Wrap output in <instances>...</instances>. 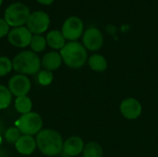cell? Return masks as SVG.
Listing matches in <instances>:
<instances>
[{
    "instance_id": "f1b7e54d",
    "label": "cell",
    "mask_w": 158,
    "mask_h": 157,
    "mask_svg": "<svg viewBox=\"0 0 158 157\" xmlns=\"http://www.w3.org/2000/svg\"><path fill=\"white\" fill-rule=\"evenodd\" d=\"M2 3H3V0H0V6L2 5Z\"/></svg>"
},
{
    "instance_id": "484cf974",
    "label": "cell",
    "mask_w": 158,
    "mask_h": 157,
    "mask_svg": "<svg viewBox=\"0 0 158 157\" xmlns=\"http://www.w3.org/2000/svg\"><path fill=\"white\" fill-rule=\"evenodd\" d=\"M4 133V124L3 122L0 120V136Z\"/></svg>"
},
{
    "instance_id": "2e32d148",
    "label": "cell",
    "mask_w": 158,
    "mask_h": 157,
    "mask_svg": "<svg viewBox=\"0 0 158 157\" xmlns=\"http://www.w3.org/2000/svg\"><path fill=\"white\" fill-rule=\"evenodd\" d=\"M88 64L91 69L96 72H103L106 70L107 68L106 59L103 56L98 55V54H95L90 56V58L88 59Z\"/></svg>"
},
{
    "instance_id": "3957f363",
    "label": "cell",
    "mask_w": 158,
    "mask_h": 157,
    "mask_svg": "<svg viewBox=\"0 0 158 157\" xmlns=\"http://www.w3.org/2000/svg\"><path fill=\"white\" fill-rule=\"evenodd\" d=\"M13 69L19 74L33 75L41 68V60L36 53L32 51H22L12 60Z\"/></svg>"
},
{
    "instance_id": "9c48e42d",
    "label": "cell",
    "mask_w": 158,
    "mask_h": 157,
    "mask_svg": "<svg viewBox=\"0 0 158 157\" xmlns=\"http://www.w3.org/2000/svg\"><path fill=\"white\" fill-rule=\"evenodd\" d=\"M31 81L23 74H17L11 77L8 81V89L16 97L26 96L31 90Z\"/></svg>"
},
{
    "instance_id": "cb8c5ba5",
    "label": "cell",
    "mask_w": 158,
    "mask_h": 157,
    "mask_svg": "<svg viewBox=\"0 0 158 157\" xmlns=\"http://www.w3.org/2000/svg\"><path fill=\"white\" fill-rule=\"evenodd\" d=\"M9 28H10V26L5 20V19H0V38H3L8 34Z\"/></svg>"
},
{
    "instance_id": "30bf717a",
    "label": "cell",
    "mask_w": 158,
    "mask_h": 157,
    "mask_svg": "<svg viewBox=\"0 0 158 157\" xmlns=\"http://www.w3.org/2000/svg\"><path fill=\"white\" fill-rule=\"evenodd\" d=\"M82 43L86 49L90 51H97L103 45V34L97 28L90 27L82 34Z\"/></svg>"
},
{
    "instance_id": "5b68a950",
    "label": "cell",
    "mask_w": 158,
    "mask_h": 157,
    "mask_svg": "<svg viewBox=\"0 0 158 157\" xmlns=\"http://www.w3.org/2000/svg\"><path fill=\"white\" fill-rule=\"evenodd\" d=\"M15 126L20 130L22 135L33 136L42 130L43 119L38 113L30 112L21 115V117L16 121Z\"/></svg>"
},
{
    "instance_id": "e0dca14e",
    "label": "cell",
    "mask_w": 158,
    "mask_h": 157,
    "mask_svg": "<svg viewBox=\"0 0 158 157\" xmlns=\"http://www.w3.org/2000/svg\"><path fill=\"white\" fill-rule=\"evenodd\" d=\"M15 105V109L17 110V112H19L21 115L27 114L31 112V108H32V102L31 100L30 97L26 96H21V97H17L14 103Z\"/></svg>"
},
{
    "instance_id": "4316f807",
    "label": "cell",
    "mask_w": 158,
    "mask_h": 157,
    "mask_svg": "<svg viewBox=\"0 0 158 157\" xmlns=\"http://www.w3.org/2000/svg\"><path fill=\"white\" fill-rule=\"evenodd\" d=\"M2 156H6V155H5V153H4V151L1 150V148H0V157Z\"/></svg>"
},
{
    "instance_id": "52a82bcc",
    "label": "cell",
    "mask_w": 158,
    "mask_h": 157,
    "mask_svg": "<svg viewBox=\"0 0 158 157\" xmlns=\"http://www.w3.org/2000/svg\"><path fill=\"white\" fill-rule=\"evenodd\" d=\"M61 32L66 40L70 42L77 41L83 34L82 20L75 16L68 18L62 25Z\"/></svg>"
},
{
    "instance_id": "277c9868",
    "label": "cell",
    "mask_w": 158,
    "mask_h": 157,
    "mask_svg": "<svg viewBox=\"0 0 158 157\" xmlns=\"http://www.w3.org/2000/svg\"><path fill=\"white\" fill-rule=\"evenodd\" d=\"M31 11L29 7L20 2L10 4L5 10L4 19L10 27H21L26 24Z\"/></svg>"
},
{
    "instance_id": "d4e9b609",
    "label": "cell",
    "mask_w": 158,
    "mask_h": 157,
    "mask_svg": "<svg viewBox=\"0 0 158 157\" xmlns=\"http://www.w3.org/2000/svg\"><path fill=\"white\" fill-rule=\"evenodd\" d=\"M38 3L42 4V5H44V6H49L51 5L55 0H36Z\"/></svg>"
},
{
    "instance_id": "5bb4252c",
    "label": "cell",
    "mask_w": 158,
    "mask_h": 157,
    "mask_svg": "<svg viewBox=\"0 0 158 157\" xmlns=\"http://www.w3.org/2000/svg\"><path fill=\"white\" fill-rule=\"evenodd\" d=\"M62 57L60 53L56 52V51H52V52H48L46 53L42 60H41V65L43 66V68L45 70L48 71H53L57 69L61 64H62Z\"/></svg>"
},
{
    "instance_id": "6da1fadb",
    "label": "cell",
    "mask_w": 158,
    "mask_h": 157,
    "mask_svg": "<svg viewBox=\"0 0 158 157\" xmlns=\"http://www.w3.org/2000/svg\"><path fill=\"white\" fill-rule=\"evenodd\" d=\"M61 135L50 129L42 130L36 136V144L39 151L46 156H56L63 151Z\"/></svg>"
},
{
    "instance_id": "603a6c76",
    "label": "cell",
    "mask_w": 158,
    "mask_h": 157,
    "mask_svg": "<svg viewBox=\"0 0 158 157\" xmlns=\"http://www.w3.org/2000/svg\"><path fill=\"white\" fill-rule=\"evenodd\" d=\"M38 82L43 85V86H48L52 83L53 79H54V75L52 73V71H48V70H42L39 72L38 74Z\"/></svg>"
},
{
    "instance_id": "8992f818",
    "label": "cell",
    "mask_w": 158,
    "mask_h": 157,
    "mask_svg": "<svg viewBox=\"0 0 158 157\" xmlns=\"http://www.w3.org/2000/svg\"><path fill=\"white\" fill-rule=\"evenodd\" d=\"M50 24L49 16L44 11L31 12L26 22V27L32 34H42L47 31Z\"/></svg>"
},
{
    "instance_id": "ffe728a7",
    "label": "cell",
    "mask_w": 158,
    "mask_h": 157,
    "mask_svg": "<svg viewBox=\"0 0 158 157\" xmlns=\"http://www.w3.org/2000/svg\"><path fill=\"white\" fill-rule=\"evenodd\" d=\"M12 102V93L9 89L4 85H0V109L7 108Z\"/></svg>"
},
{
    "instance_id": "8fae6325",
    "label": "cell",
    "mask_w": 158,
    "mask_h": 157,
    "mask_svg": "<svg viewBox=\"0 0 158 157\" xmlns=\"http://www.w3.org/2000/svg\"><path fill=\"white\" fill-rule=\"evenodd\" d=\"M119 109L122 116L125 118L131 120L138 118L143 111V107L140 102L135 98H131V97L123 100L120 104Z\"/></svg>"
},
{
    "instance_id": "ba28073f",
    "label": "cell",
    "mask_w": 158,
    "mask_h": 157,
    "mask_svg": "<svg viewBox=\"0 0 158 157\" xmlns=\"http://www.w3.org/2000/svg\"><path fill=\"white\" fill-rule=\"evenodd\" d=\"M32 33L28 30L27 27L21 26V27H16L9 31L7 34L8 42L19 48H24L30 45Z\"/></svg>"
},
{
    "instance_id": "ac0fdd59",
    "label": "cell",
    "mask_w": 158,
    "mask_h": 157,
    "mask_svg": "<svg viewBox=\"0 0 158 157\" xmlns=\"http://www.w3.org/2000/svg\"><path fill=\"white\" fill-rule=\"evenodd\" d=\"M82 155L83 157H102L103 148L99 143L95 142H90L84 146Z\"/></svg>"
},
{
    "instance_id": "4fadbf2b",
    "label": "cell",
    "mask_w": 158,
    "mask_h": 157,
    "mask_svg": "<svg viewBox=\"0 0 158 157\" xmlns=\"http://www.w3.org/2000/svg\"><path fill=\"white\" fill-rule=\"evenodd\" d=\"M15 147L18 153L20 155H30L35 151L37 147L36 140L30 135H21L19 141L15 143Z\"/></svg>"
},
{
    "instance_id": "7a4b0ae2",
    "label": "cell",
    "mask_w": 158,
    "mask_h": 157,
    "mask_svg": "<svg viewBox=\"0 0 158 157\" xmlns=\"http://www.w3.org/2000/svg\"><path fill=\"white\" fill-rule=\"evenodd\" d=\"M63 62L70 68H81L87 61V51L79 42H69L60 50Z\"/></svg>"
},
{
    "instance_id": "44dd1931",
    "label": "cell",
    "mask_w": 158,
    "mask_h": 157,
    "mask_svg": "<svg viewBox=\"0 0 158 157\" xmlns=\"http://www.w3.org/2000/svg\"><path fill=\"white\" fill-rule=\"evenodd\" d=\"M4 137L8 143L15 144L19 141V139L21 137V132L16 126L10 127L5 131Z\"/></svg>"
},
{
    "instance_id": "9a60e30c",
    "label": "cell",
    "mask_w": 158,
    "mask_h": 157,
    "mask_svg": "<svg viewBox=\"0 0 158 157\" xmlns=\"http://www.w3.org/2000/svg\"><path fill=\"white\" fill-rule=\"evenodd\" d=\"M45 39L47 44L55 50H61L66 45L65 37L63 36L62 32L57 30H53L49 31Z\"/></svg>"
},
{
    "instance_id": "83f0119b",
    "label": "cell",
    "mask_w": 158,
    "mask_h": 157,
    "mask_svg": "<svg viewBox=\"0 0 158 157\" xmlns=\"http://www.w3.org/2000/svg\"><path fill=\"white\" fill-rule=\"evenodd\" d=\"M1 144H2V137L0 136V146H1Z\"/></svg>"
},
{
    "instance_id": "7c38bea8",
    "label": "cell",
    "mask_w": 158,
    "mask_h": 157,
    "mask_svg": "<svg viewBox=\"0 0 158 157\" xmlns=\"http://www.w3.org/2000/svg\"><path fill=\"white\" fill-rule=\"evenodd\" d=\"M84 142L78 136H72L67 139L63 143V153L67 156H77L84 149Z\"/></svg>"
},
{
    "instance_id": "7402d4cb",
    "label": "cell",
    "mask_w": 158,
    "mask_h": 157,
    "mask_svg": "<svg viewBox=\"0 0 158 157\" xmlns=\"http://www.w3.org/2000/svg\"><path fill=\"white\" fill-rule=\"evenodd\" d=\"M13 69L12 60L6 56H0V77H4Z\"/></svg>"
},
{
    "instance_id": "d6986e66",
    "label": "cell",
    "mask_w": 158,
    "mask_h": 157,
    "mask_svg": "<svg viewBox=\"0 0 158 157\" xmlns=\"http://www.w3.org/2000/svg\"><path fill=\"white\" fill-rule=\"evenodd\" d=\"M46 44H47L46 39L44 36H42L41 34H33L31 43H30V46H31L32 52L40 53L45 49Z\"/></svg>"
}]
</instances>
